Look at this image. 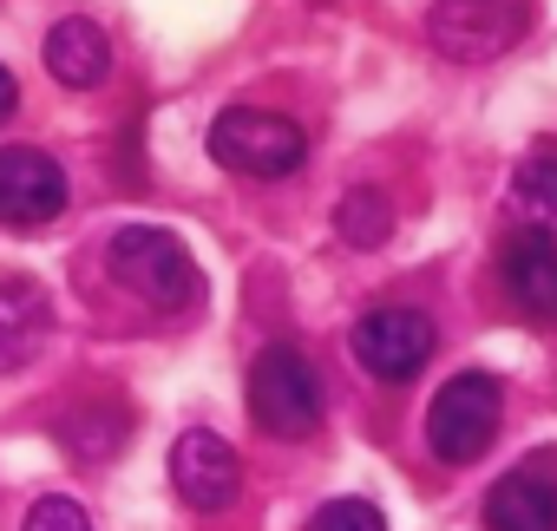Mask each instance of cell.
Returning <instances> with one entry per match:
<instances>
[{"mask_svg": "<svg viewBox=\"0 0 557 531\" xmlns=\"http://www.w3.org/2000/svg\"><path fill=\"white\" fill-rule=\"evenodd\" d=\"M249 420L275 440H309L322 427V374L302 348L275 342L249 361Z\"/></svg>", "mask_w": 557, "mask_h": 531, "instance_id": "cell-1", "label": "cell"}, {"mask_svg": "<svg viewBox=\"0 0 557 531\" xmlns=\"http://www.w3.org/2000/svg\"><path fill=\"white\" fill-rule=\"evenodd\" d=\"M106 270H112L119 289L145 296L151 309H184V302H197V289H203L190 249H184L171 230H151V223H132V230L112 236Z\"/></svg>", "mask_w": 557, "mask_h": 531, "instance_id": "cell-2", "label": "cell"}, {"mask_svg": "<svg viewBox=\"0 0 557 531\" xmlns=\"http://www.w3.org/2000/svg\"><path fill=\"white\" fill-rule=\"evenodd\" d=\"M210 158L236 177H289L309 158V132L283 112H262V106H230L210 125Z\"/></svg>", "mask_w": 557, "mask_h": 531, "instance_id": "cell-3", "label": "cell"}, {"mask_svg": "<svg viewBox=\"0 0 557 531\" xmlns=\"http://www.w3.org/2000/svg\"><path fill=\"white\" fill-rule=\"evenodd\" d=\"M498 420H505L498 381L479 374V368H466V374H453V381L433 394V407H426V446H433V459H446V466H472V459L498 440Z\"/></svg>", "mask_w": 557, "mask_h": 531, "instance_id": "cell-4", "label": "cell"}, {"mask_svg": "<svg viewBox=\"0 0 557 531\" xmlns=\"http://www.w3.org/2000/svg\"><path fill=\"white\" fill-rule=\"evenodd\" d=\"M433 322L420 316V309H368L355 329H348V355H355V368L361 374H374V381H387V387H400V381H413L426 361H433Z\"/></svg>", "mask_w": 557, "mask_h": 531, "instance_id": "cell-5", "label": "cell"}, {"mask_svg": "<svg viewBox=\"0 0 557 531\" xmlns=\"http://www.w3.org/2000/svg\"><path fill=\"white\" fill-rule=\"evenodd\" d=\"M531 21V0H433V47L446 60H498Z\"/></svg>", "mask_w": 557, "mask_h": 531, "instance_id": "cell-6", "label": "cell"}, {"mask_svg": "<svg viewBox=\"0 0 557 531\" xmlns=\"http://www.w3.org/2000/svg\"><path fill=\"white\" fill-rule=\"evenodd\" d=\"M66 210V171L40 145H0V223H47Z\"/></svg>", "mask_w": 557, "mask_h": 531, "instance_id": "cell-7", "label": "cell"}, {"mask_svg": "<svg viewBox=\"0 0 557 531\" xmlns=\"http://www.w3.org/2000/svg\"><path fill=\"white\" fill-rule=\"evenodd\" d=\"M171 485H177L197 511H216V505H230V498H236L243 466H236V453H230V440H223V433L190 427V433H177V446H171Z\"/></svg>", "mask_w": 557, "mask_h": 531, "instance_id": "cell-8", "label": "cell"}, {"mask_svg": "<svg viewBox=\"0 0 557 531\" xmlns=\"http://www.w3.org/2000/svg\"><path fill=\"white\" fill-rule=\"evenodd\" d=\"M498 276L505 296L531 316V322H557V236L524 223L505 249H498Z\"/></svg>", "mask_w": 557, "mask_h": 531, "instance_id": "cell-9", "label": "cell"}, {"mask_svg": "<svg viewBox=\"0 0 557 531\" xmlns=\"http://www.w3.org/2000/svg\"><path fill=\"white\" fill-rule=\"evenodd\" d=\"M485 531H557V472L531 459L485 492Z\"/></svg>", "mask_w": 557, "mask_h": 531, "instance_id": "cell-10", "label": "cell"}, {"mask_svg": "<svg viewBox=\"0 0 557 531\" xmlns=\"http://www.w3.org/2000/svg\"><path fill=\"white\" fill-rule=\"evenodd\" d=\"M47 73H53L60 86H73V92L99 86V79L112 73V47H106V34H99L86 14L60 21V27L47 34Z\"/></svg>", "mask_w": 557, "mask_h": 531, "instance_id": "cell-11", "label": "cell"}, {"mask_svg": "<svg viewBox=\"0 0 557 531\" xmlns=\"http://www.w3.org/2000/svg\"><path fill=\"white\" fill-rule=\"evenodd\" d=\"M47 342V296L40 283H0V374H14Z\"/></svg>", "mask_w": 557, "mask_h": 531, "instance_id": "cell-12", "label": "cell"}, {"mask_svg": "<svg viewBox=\"0 0 557 531\" xmlns=\"http://www.w3.org/2000/svg\"><path fill=\"white\" fill-rule=\"evenodd\" d=\"M511 203H518L524 223L557 230V151H537L511 171Z\"/></svg>", "mask_w": 557, "mask_h": 531, "instance_id": "cell-13", "label": "cell"}, {"mask_svg": "<svg viewBox=\"0 0 557 531\" xmlns=\"http://www.w3.org/2000/svg\"><path fill=\"white\" fill-rule=\"evenodd\" d=\"M335 230H342V243L374 249V243H387L394 210H387V197H381V190H348V197L335 203Z\"/></svg>", "mask_w": 557, "mask_h": 531, "instance_id": "cell-14", "label": "cell"}, {"mask_svg": "<svg viewBox=\"0 0 557 531\" xmlns=\"http://www.w3.org/2000/svg\"><path fill=\"white\" fill-rule=\"evenodd\" d=\"M309 531H387V518H381L374 498H329V505L309 518Z\"/></svg>", "mask_w": 557, "mask_h": 531, "instance_id": "cell-15", "label": "cell"}, {"mask_svg": "<svg viewBox=\"0 0 557 531\" xmlns=\"http://www.w3.org/2000/svg\"><path fill=\"white\" fill-rule=\"evenodd\" d=\"M27 531H92V518H86L79 498H40L27 511Z\"/></svg>", "mask_w": 557, "mask_h": 531, "instance_id": "cell-16", "label": "cell"}, {"mask_svg": "<svg viewBox=\"0 0 557 531\" xmlns=\"http://www.w3.org/2000/svg\"><path fill=\"white\" fill-rule=\"evenodd\" d=\"M14 106H21V86H14V73H8V66H0V125L14 119Z\"/></svg>", "mask_w": 557, "mask_h": 531, "instance_id": "cell-17", "label": "cell"}]
</instances>
